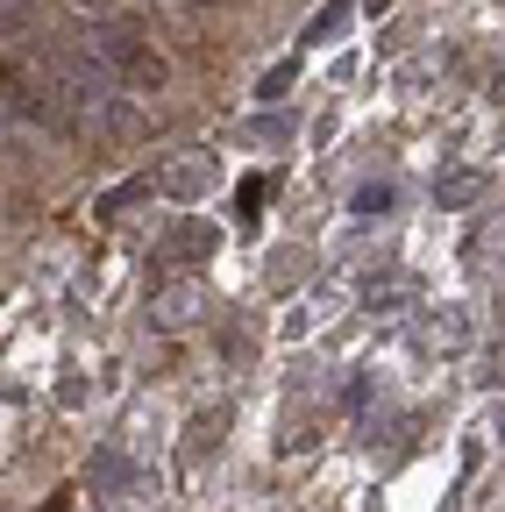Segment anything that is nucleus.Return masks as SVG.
Wrapping results in <instances>:
<instances>
[{
    "label": "nucleus",
    "mask_w": 505,
    "mask_h": 512,
    "mask_svg": "<svg viewBox=\"0 0 505 512\" xmlns=\"http://www.w3.org/2000/svg\"><path fill=\"white\" fill-rule=\"evenodd\" d=\"M349 15H356V0H328V8L306 22V43H313V50H321V43H335V36L349 29Z\"/></svg>",
    "instance_id": "obj_6"
},
{
    "label": "nucleus",
    "mask_w": 505,
    "mask_h": 512,
    "mask_svg": "<svg viewBox=\"0 0 505 512\" xmlns=\"http://www.w3.org/2000/svg\"><path fill=\"white\" fill-rule=\"evenodd\" d=\"M0 43L8 50H22V57H36L50 36H43V15H36V0H0Z\"/></svg>",
    "instance_id": "obj_3"
},
{
    "label": "nucleus",
    "mask_w": 505,
    "mask_h": 512,
    "mask_svg": "<svg viewBox=\"0 0 505 512\" xmlns=\"http://www.w3.org/2000/svg\"><path fill=\"white\" fill-rule=\"evenodd\" d=\"M72 8H93V15H107V8H114V0H72Z\"/></svg>",
    "instance_id": "obj_11"
},
{
    "label": "nucleus",
    "mask_w": 505,
    "mask_h": 512,
    "mask_svg": "<svg viewBox=\"0 0 505 512\" xmlns=\"http://www.w3.org/2000/svg\"><path fill=\"white\" fill-rule=\"evenodd\" d=\"M43 512H72V498H65V491H57V498H50V505H43Z\"/></svg>",
    "instance_id": "obj_12"
},
{
    "label": "nucleus",
    "mask_w": 505,
    "mask_h": 512,
    "mask_svg": "<svg viewBox=\"0 0 505 512\" xmlns=\"http://www.w3.org/2000/svg\"><path fill=\"white\" fill-rule=\"evenodd\" d=\"M264 200H271V178H242V207H249V214H257Z\"/></svg>",
    "instance_id": "obj_9"
},
{
    "label": "nucleus",
    "mask_w": 505,
    "mask_h": 512,
    "mask_svg": "<svg viewBox=\"0 0 505 512\" xmlns=\"http://www.w3.org/2000/svg\"><path fill=\"white\" fill-rule=\"evenodd\" d=\"M392 207V185H363L356 192V214H385Z\"/></svg>",
    "instance_id": "obj_8"
},
{
    "label": "nucleus",
    "mask_w": 505,
    "mask_h": 512,
    "mask_svg": "<svg viewBox=\"0 0 505 512\" xmlns=\"http://www.w3.org/2000/svg\"><path fill=\"white\" fill-rule=\"evenodd\" d=\"M157 185L171 192V200H200V192L214 185V157H178V164L157 171Z\"/></svg>",
    "instance_id": "obj_4"
},
{
    "label": "nucleus",
    "mask_w": 505,
    "mask_h": 512,
    "mask_svg": "<svg viewBox=\"0 0 505 512\" xmlns=\"http://www.w3.org/2000/svg\"><path fill=\"white\" fill-rule=\"evenodd\" d=\"M200 320H207V285L200 278H164L150 292V328L185 335V328H200Z\"/></svg>",
    "instance_id": "obj_2"
},
{
    "label": "nucleus",
    "mask_w": 505,
    "mask_h": 512,
    "mask_svg": "<svg viewBox=\"0 0 505 512\" xmlns=\"http://www.w3.org/2000/svg\"><path fill=\"white\" fill-rule=\"evenodd\" d=\"M15 136H22V121H15V107H8V100H0V143H15Z\"/></svg>",
    "instance_id": "obj_10"
},
{
    "label": "nucleus",
    "mask_w": 505,
    "mask_h": 512,
    "mask_svg": "<svg viewBox=\"0 0 505 512\" xmlns=\"http://www.w3.org/2000/svg\"><path fill=\"white\" fill-rule=\"evenodd\" d=\"M79 50L100 64V72L121 86V93H164L171 86V57L136 29V22H121V15H100V22H86V36H79Z\"/></svg>",
    "instance_id": "obj_1"
},
{
    "label": "nucleus",
    "mask_w": 505,
    "mask_h": 512,
    "mask_svg": "<svg viewBox=\"0 0 505 512\" xmlns=\"http://www.w3.org/2000/svg\"><path fill=\"white\" fill-rule=\"evenodd\" d=\"M484 192H491L484 171H441V178H434V200H441V207H477Z\"/></svg>",
    "instance_id": "obj_5"
},
{
    "label": "nucleus",
    "mask_w": 505,
    "mask_h": 512,
    "mask_svg": "<svg viewBox=\"0 0 505 512\" xmlns=\"http://www.w3.org/2000/svg\"><path fill=\"white\" fill-rule=\"evenodd\" d=\"M434 320H441V328H434V342H441V349H463V313H456V306H441Z\"/></svg>",
    "instance_id": "obj_7"
}]
</instances>
